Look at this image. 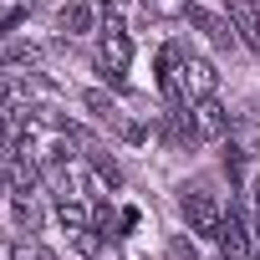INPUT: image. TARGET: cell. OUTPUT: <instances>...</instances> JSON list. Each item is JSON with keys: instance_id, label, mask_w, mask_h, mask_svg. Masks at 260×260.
Masks as SVG:
<instances>
[{"instance_id": "1", "label": "cell", "mask_w": 260, "mask_h": 260, "mask_svg": "<svg viewBox=\"0 0 260 260\" xmlns=\"http://www.w3.org/2000/svg\"><path fill=\"white\" fill-rule=\"evenodd\" d=\"M97 16H107L102 41H97V67H102V77L112 87H122L127 82V61H133V41H127V31H122V21L112 11V0H97Z\"/></svg>"}, {"instance_id": "2", "label": "cell", "mask_w": 260, "mask_h": 260, "mask_svg": "<svg viewBox=\"0 0 260 260\" xmlns=\"http://www.w3.org/2000/svg\"><path fill=\"white\" fill-rule=\"evenodd\" d=\"M179 209H184V219H189V230L194 235H204V240H219V224H224V204L204 189V184H194V189H179Z\"/></svg>"}, {"instance_id": "3", "label": "cell", "mask_w": 260, "mask_h": 260, "mask_svg": "<svg viewBox=\"0 0 260 260\" xmlns=\"http://www.w3.org/2000/svg\"><path fill=\"white\" fill-rule=\"evenodd\" d=\"M179 82H184V102H204V97H214V87H219V72L204 61V56H179Z\"/></svg>"}, {"instance_id": "4", "label": "cell", "mask_w": 260, "mask_h": 260, "mask_svg": "<svg viewBox=\"0 0 260 260\" xmlns=\"http://www.w3.org/2000/svg\"><path fill=\"white\" fill-rule=\"evenodd\" d=\"M189 26H194V31H204V41H209V46H219V51H230V46L240 41L235 21H230V16H219V11H209V6H194V11H189Z\"/></svg>"}, {"instance_id": "5", "label": "cell", "mask_w": 260, "mask_h": 260, "mask_svg": "<svg viewBox=\"0 0 260 260\" xmlns=\"http://www.w3.org/2000/svg\"><path fill=\"white\" fill-rule=\"evenodd\" d=\"M189 117H194V138H199V143H214V138H224V133H230V112H224L214 97L194 102V107H189Z\"/></svg>"}, {"instance_id": "6", "label": "cell", "mask_w": 260, "mask_h": 260, "mask_svg": "<svg viewBox=\"0 0 260 260\" xmlns=\"http://www.w3.org/2000/svg\"><path fill=\"white\" fill-rule=\"evenodd\" d=\"M224 11H230L240 41H245L250 51H260V0H224Z\"/></svg>"}, {"instance_id": "7", "label": "cell", "mask_w": 260, "mask_h": 260, "mask_svg": "<svg viewBox=\"0 0 260 260\" xmlns=\"http://www.w3.org/2000/svg\"><path fill=\"white\" fill-rule=\"evenodd\" d=\"M219 250H224V260H250V230H245L240 209L224 214V224H219Z\"/></svg>"}, {"instance_id": "8", "label": "cell", "mask_w": 260, "mask_h": 260, "mask_svg": "<svg viewBox=\"0 0 260 260\" xmlns=\"http://www.w3.org/2000/svg\"><path fill=\"white\" fill-rule=\"evenodd\" d=\"M179 46H164L158 51V87H164V97H169V107H184V82H179Z\"/></svg>"}, {"instance_id": "9", "label": "cell", "mask_w": 260, "mask_h": 260, "mask_svg": "<svg viewBox=\"0 0 260 260\" xmlns=\"http://www.w3.org/2000/svg\"><path fill=\"white\" fill-rule=\"evenodd\" d=\"M56 21H61V31H67V36H87V31H92V21H97V0H77V6H67Z\"/></svg>"}, {"instance_id": "10", "label": "cell", "mask_w": 260, "mask_h": 260, "mask_svg": "<svg viewBox=\"0 0 260 260\" xmlns=\"http://www.w3.org/2000/svg\"><path fill=\"white\" fill-rule=\"evenodd\" d=\"M11 219H16L26 235H36V230H41V204H36L31 194H16V199H11Z\"/></svg>"}, {"instance_id": "11", "label": "cell", "mask_w": 260, "mask_h": 260, "mask_svg": "<svg viewBox=\"0 0 260 260\" xmlns=\"http://www.w3.org/2000/svg\"><path fill=\"white\" fill-rule=\"evenodd\" d=\"M36 61H41V46H31V41H16V46L0 51V72L6 67H36Z\"/></svg>"}, {"instance_id": "12", "label": "cell", "mask_w": 260, "mask_h": 260, "mask_svg": "<svg viewBox=\"0 0 260 260\" xmlns=\"http://www.w3.org/2000/svg\"><path fill=\"white\" fill-rule=\"evenodd\" d=\"M143 11H148L153 21H179V16L194 11V0H143Z\"/></svg>"}, {"instance_id": "13", "label": "cell", "mask_w": 260, "mask_h": 260, "mask_svg": "<svg viewBox=\"0 0 260 260\" xmlns=\"http://www.w3.org/2000/svg\"><path fill=\"white\" fill-rule=\"evenodd\" d=\"M56 219H61L67 235H72V230H87V209H82L77 199H61V204H56Z\"/></svg>"}, {"instance_id": "14", "label": "cell", "mask_w": 260, "mask_h": 260, "mask_svg": "<svg viewBox=\"0 0 260 260\" xmlns=\"http://www.w3.org/2000/svg\"><path fill=\"white\" fill-rule=\"evenodd\" d=\"M82 102H87V107H92V112H97V117H102V122H112V117H117V102H112V97H107V92H97V87H92V92H87V97H82Z\"/></svg>"}, {"instance_id": "15", "label": "cell", "mask_w": 260, "mask_h": 260, "mask_svg": "<svg viewBox=\"0 0 260 260\" xmlns=\"http://www.w3.org/2000/svg\"><path fill=\"white\" fill-rule=\"evenodd\" d=\"M16 260H56L46 245H36V240H16V250H11Z\"/></svg>"}, {"instance_id": "16", "label": "cell", "mask_w": 260, "mask_h": 260, "mask_svg": "<svg viewBox=\"0 0 260 260\" xmlns=\"http://www.w3.org/2000/svg\"><path fill=\"white\" fill-rule=\"evenodd\" d=\"M169 260H199V250H194V240H184V235H174V240H169Z\"/></svg>"}, {"instance_id": "17", "label": "cell", "mask_w": 260, "mask_h": 260, "mask_svg": "<svg viewBox=\"0 0 260 260\" xmlns=\"http://www.w3.org/2000/svg\"><path fill=\"white\" fill-rule=\"evenodd\" d=\"M6 138H11V122H6V107H0V148H6Z\"/></svg>"}, {"instance_id": "18", "label": "cell", "mask_w": 260, "mask_h": 260, "mask_svg": "<svg viewBox=\"0 0 260 260\" xmlns=\"http://www.w3.org/2000/svg\"><path fill=\"white\" fill-rule=\"evenodd\" d=\"M0 97H6V87H0Z\"/></svg>"}]
</instances>
